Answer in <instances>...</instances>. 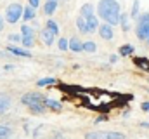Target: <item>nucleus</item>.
Segmentation results:
<instances>
[{"label":"nucleus","mask_w":149,"mask_h":139,"mask_svg":"<svg viewBox=\"0 0 149 139\" xmlns=\"http://www.w3.org/2000/svg\"><path fill=\"white\" fill-rule=\"evenodd\" d=\"M97 16L104 19V23L116 26L120 25V16H121V5L118 0H99L97 4Z\"/></svg>","instance_id":"obj_1"},{"label":"nucleus","mask_w":149,"mask_h":139,"mask_svg":"<svg viewBox=\"0 0 149 139\" xmlns=\"http://www.w3.org/2000/svg\"><path fill=\"white\" fill-rule=\"evenodd\" d=\"M45 96L40 94V92H26L23 98H21V103L26 104L31 113H45L47 111V106H45Z\"/></svg>","instance_id":"obj_2"},{"label":"nucleus","mask_w":149,"mask_h":139,"mask_svg":"<svg viewBox=\"0 0 149 139\" xmlns=\"http://www.w3.org/2000/svg\"><path fill=\"white\" fill-rule=\"evenodd\" d=\"M23 11H24V7H23L21 4H17V2L9 4L7 9H5V12H3V18H5L7 23L16 25L19 19H23Z\"/></svg>","instance_id":"obj_3"},{"label":"nucleus","mask_w":149,"mask_h":139,"mask_svg":"<svg viewBox=\"0 0 149 139\" xmlns=\"http://www.w3.org/2000/svg\"><path fill=\"white\" fill-rule=\"evenodd\" d=\"M135 35L139 40L146 42L149 37V12H142L137 18V26H135Z\"/></svg>","instance_id":"obj_4"},{"label":"nucleus","mask_w":149,"mask_h":139,"mask_svg":"<svg viewBox=\"0 0 149 139\" xmlns=\"http://www.w3.org/2000/svg\"><path fill=\"white\" fill-rule=\"evenodd\" d=\"M85 139H125V134L114 131H95V132H88Z\"/></svg>","instance_id":"obj_5"},{"label":"nucleus","mask_w":149,"mask_h":139,"mask_svg":"<svg viewBox=\"0 0 149 139\" xmlns=\"http://www.w3.org/2000/svg\"><path fill=\"white\" fill-rule=\"evenodd\" d=\"M5 52L12 54V56H19V58H31V52L24 47H17V45H7Z\"/></svg>","instance_id":"obj_6"},{"label":"nucleus","mask_w":149,"mask_h":139,"mask_svg":"<svg viewBox=\"0 0 149 139\" xmlns=\"http://www.w3.org/2000/svg\"><path fill=\"white\" fill-rule=\"evenodd\" d=\"M99 35H101L102 40H113V37H114V30H113L111 25L102 23V25L99 26Z\"/></svg>","instance_id":"obj_7"},{"label":"nucleus","mask_w":149,"mask_h":139,"mask_svg":"<svg viewBox=\"0 0 149 139\" xmlns=\"http://www.w3.org/2000/svg\"><path fill=\"white\" fill-rule=\"evenodd\" d=\"M80 16L81 18H85V19H88V18H92V16H95V9H94V5L88 2V4H83L81 7H80Z\"/></svg>","instance_id":"obj_8"},{"label":"nucleus","mask_w":149,"mask_h":139,"mask_svg":"<svg viewBox=\"0 0 149 139\" xmlns=\"http://www.w3.org/2000/svg\"><path fill=\"white\" fill-rule=\"evenodd\" d=\"M134 65L139 70H142V71H149V59L144 58V56H135L134 58Z\"/></svg>","instance_id":"obj_9"},{"label":"nucleus","mask_w":149,"mask_h":139,"mask_svg":"<svg viewBox=\"0 0 149 139\" xmlns=\"http://www.w3.org/2000/svg\"><path fill=\"white\" fill-rule=\"evenodd\" d=\"M40 38L43 40V44H45V45H52V44H54V40H56V35L52 33L50 30L43 28V30L40 32Z\"/></svg>","instance_id":"obj_10"},{"label":"nucleus","mask_w":149,"mask_h":139,"mask_svg":"<svg viewBox=\"0 0 149 139\" xmlns=\"http://www.w3.org/2000/svg\"><path fill=\"white\" fill-rule=\"evenodd\" d=\"M70 51L73 52H83V42L76 37H71L70 38Z\"/></svg>","instance_id":"obj_11"},{"label":"nucleus","mask_w":149,"mask_h":139,"mask_svg":"<svg viewBox=\"0 0 149 139\" xmlns=\"http://www.w3.org/2000/svg\"><path fill=\"white\" fill-rule=\"evenodd\" d=\"M35 18H37V9H33V7L26 5V7H24V11H23V19H24V23L33 21Z\"/></svg>","instance_id":"obj_12"},{"label":"nucleus","mask_w":149,"mask_h":139,"mask_svg":"<svg viewBox=\"0 0 149 139\" xmlns=\"http://www.w3.org/2000/svg\"><path fill=\"white\" fill-rule=\"evenodd\" d=\"M87 25H88V33H95V32H99L101 23H99V18H97V16L88 18V19H87Z\"/></svg>","instance_id":"obj_13"},{"label":"nucleus","mask_w":149,"mask_h":139,"mask_svg":"<svg viewBox=\"0 0 149 139\" xmlns=\"http://www.w3.org/2000/svg\"><path fill=\"white\" fill-rule=\"evenodd\" d=\"M134 52H135V47L130 45V44H123V45L118 49V56H123V58H127V56H134Z\"/></svg>","instance_id":"obj_14"},{"label":"nucleus","mask_w":149,"mask_h":139,"mask_svg":"<svg viewBox=\"0 0 149 139\" xmlns=\"http://www.w3.org/2000/svg\"><path fill=\"white\" fill-rule=\"evenodd\" d=\"M76 28H78V32H80L81 35H87V33H88L87 19H85V18H81V16H78V18H76Z\"/></svg>","instance_id":"obj_15"},{"label":"nucleus","mask_w":149,"mask_h":139,"mask_svg":"<svg viewBox=\"0 0 149 139\" xmlns=\"http://www.w3.org/2000/svg\"><path fill=\"white\" fill-rule=\"evenodd\" d=\"M57 4H59V2H45V4H43V14L50 18V16L57 11Z\"/></svg>","instance_id":"obj_16"},{"label":"nucleus","mask_w":149,"mask_h":139,"mask_svg":"<svg viewBox=\"0 0 149 139\" xmlns=\"http://www.w3.org/2000/svg\"><path fill=\"white\" fill-rule=\"evenodd\" d=\"M120 26H121L123 32L130 30V14L128 12H121V16H120Z\"/></svg>","instance_id":"obj_17"},{"label":"nucleus","mask_w":149,"mask_h":139,"mask_svg":"<svg viewBox=\"0 0 149 139\" xmlns=\"http://www.w3.org/2000/svg\"><path fill=\"white\" fill-rule=\"evenodd\" d=\"M45 106L49 110H52V111H61L63 110V103L61 101H56V99H50V98L45 99Z\"/></svg>","instance_id":"obj_18"},{"label":"nucleus","mask_w":149,"mask_h":139,"mask_svg":"<svg viewBox=\"0 0 149 139\" xmlns=\"http://www.w3.org/2000/svg\"><path fill=\"white\" fill-rule=\"evenodd\" d=\"M130 19H137L139 16H141V2L139 0H134V4H132V9H130Z\"/></svg>","instance_id":"obj_19"},{"label":"nucleus","mask_w":149,"mask_h":139,"mask_svg":"<svg viewBox=\"0 0 149 139\" xmlns=\"http://www.w3.org/2000/svg\"><path fill=\"white\" fill-rule=\"evenodd\" d=\"M9 108H10V99L7 96H0V117L5 115L9 111Z\"/></svg>","instance_id":"obj_20"},{"label":"nucleus","mask_w":149,"mask_h":139,"mask_svg":"<svg viewBox=\"0 0 149 139\" xmlns=\"http://www.w3.org/2000/svg\"><path fill=\"white\" fill-rule=\"evenodd\" d=\"M45 28H47V30H50V32L56 35V37L59 35V25H57L54 19H50V18L47 19V23H45Z\"/></svg>","instance_id":"obj_21"},{"label":"nucleus","mask_w":149,"mask_h":139,"mask_svg":"<svg viewBox=\"0 0 149 139\" xmlns=\"http://www.w3.org/2000/svg\"><path fill=\"white\" fill-rule=\"evenodd\" d=\"M52 84H57V80H56L54 77H45V78H40L37 82L38 87H49V85H52Z\"/></svg>","instance_id":"obj_22"},{"label":"nucleus","mask_w":149,"mask_h":139,"mask_svg":"<svg viewBox=\"0 0 149 139\" xmlns=\"http://www.w3.org/2000/svg\"><path fill=\"white\" fill-rule=\"evenodd\" d=\"M95 51H97V45H95L94 40H87V42H83V52H95Z\"/></svg>","instance_id":"obj_23"},{"label":"nucleus","mask_w":149,"mask_h":139,"mask_svg":"<svg viewBox=\"0 0 149 139\" xmlns=\"http://www.w3.org/2000/svg\"><path fill=\"white\" fill-rule=\"evenodd\" d=\"M12 134V129L9 125H0V139H9Z\"/></svg>","instance_id":"obj_24"},{"label":"nucleus","mask_w":149,"mask_h":139,"mask_svg":"<svg viewBox=\"0 0 149 139\" xmlns=\"http://www.w3.org/2000/svg\"><path fill=\"white\" fill-rule=\"evenodd\" d=\"M21 45H23L24 49H31V47L35 45V37H23Z\"/></svg>","instance_id":"obj_25"},{"label":"nucleus","mask_w":149,"mask_h":139,"mask_svg":"<svg viewBox=\"0 0 149 139\" xmlns=\"http://www.w3.org/2000/svg\"><path fill=\"white\" fill-rule=\"evenodd\" d=\"M19 32H21V37H35V32H33V28H31V26H28L26 23L21 26V30H19Z\"/></svg>","instance_id":"obj_26"},{"label":"nucleus","mask_w":149,"mask_h":139,"mask_svg":"<svg viewBox=\"0 0 149 139\" xmlns=\"http://www.w3.org/2000/svg\"><path fill=\"white\" fill-rule=\"evenodd\" d=\"M57 47H59V51H68L70 49V40L68 38H59L57 40Z\"/></svg>","instance_id":"obj_27"},{"label":"nucleus","mask_w":149,"mask_h":139,"mask_svg":"<svg viewBox=\"0 0 149 139\" xmlns=\"http://www.w3.org/2000/svg\"><path fill=\"white\" fill-rule=\"evenodd\" d=\"M21 40H23L21 33H10V35H9V42H12V45H16V44H21Z\"/></svg>","instance_id":"obj_28"},{"label":"nucleus","mask_w":149,"mask_h":139,"mask_svg":"<svg viewBox=\"0 0 149 139\" xmlns=\"http://www.w3.org/2000/svg\"><path fill=\"white\" fill-rule=\"evenodd\" d=\"M28 5L33 7V9H37V7H40V0H28Z\"/></svg>","instance_id":"obj_29"},{"label":"nucleus","mask_w":149,"mask_h":139,"mask_svg":"<svg viewBox=\"0 0 149 139\" xmlns=\"http://www.w3.org/2000/svg\"><path fill=\"white\" fill-rule=\"evenodd\" d=\"M3 26H5V18L3 14H0V32H3Z\"/></svg>","instance_id":"obj_30"},{"label":"nucleus","mask_w":149,"mask_h":139,"mask_svg":"<svg viewBox=\"0 0 149 139\" xmlns=\"http://www.w3.org/2000/svg\"><path fill=\"white\" fill-rule=\"evenodd\" d=\"M141 108H142V111H149V101H144L141 104Z\"/></svg>","instance_id":"obj_31"},{"label":"nucleus","mask_w":149,"mask_h":139,"mask_svg":"<svg viewBox=\"0 0 149 139\" xmlns=\"http://www.w3.org/2000/svg\"><path fill=\"white\" fill-rule=\"evenodd\" d=\"M118 58H120V56H116V54H113L111 58H109V63H116V61H118Z\"/></svg>","instance_id":"obj_32"},{"label":"nucleus","mask_w":149,"mask_h":139,"mask_svg":"<svg viewBox=\"0 0 149 139\" xmlns=\"http://www.w3.org/2000/svg\"><path fill=\"white\" fill-rule=\"evenodd\" d=\"M3 70H5V71H12V70H14V65H5Z\"/></svg>","instance_id":"obj_33"},{"label":"nucleus","mask_w":149,"mask_h":139,"mask_svg":"<svg viewBox=\"0 0 149 139\" xmlns=\"http://www.w3.org/2000/svg\"><path fill=\"white\" fill-rule=\"evenodd\" d=\"M104 120H108V117H99V118L95 120V124H99V122H104Z\"/></svg>","instance_id":"obj_34"},{"label":"nucleus","mask_w":149,"mask_h":139,"mask_svg":"<svg viewBox=\"0 0 149 139\" xmlns=\"http://www.w3.org/2000/svg\"><path fill=\"white\" fill-rule=\"evenodd\" d=\"M141 127H144V129H149V122H142V124H141Z\"/></svg>","instance_id":"obj_35"},{"label":"nucleus","mask_w":149,"mask_h":139,"mask_svg":"<svg viewBox=\"0 0 149 139\" xmlns=\"http://www.w3.org/2000/svg\"><path fill=\"white\" fill-rule=\"evenodd\" d=\"M45 2H59V0H45Z\"/></svg>","instance_id":"obj_36"}]
</instances>
